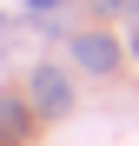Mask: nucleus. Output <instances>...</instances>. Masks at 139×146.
Returning a JSON list of instances; mask_svg holds the SVG:
<instances>
[{"instance_id":"f257e3e1","label":"nucleus","mask_w":139,"mask_h":146,"mask_svg":"<svg viewBox=\"0 0 139 146\" xmlns=\"http://www.w3.org/2000/svg\"><path fill=\"white\" fill-rule=\"evenodd\" d=\"M27 106H33V119H66L73 113V80H66L53 60H40L33 80H27Z\"/></svg>"},{"instance_id":"f03ea898","label":"nucleus","mask_w":139,"mask_h":146,"mask_svg":"<svg viewBox=\"0 0 139 146\" xmlns=\"http://www.w3.org/2000/svg\"><path fill=\"white\" fill-rule=\"evenodd\" d=\"M73 60L86 73H113V66H119V40H113V33H73Z\"/></svg>"},{"instance_id":"7ed1b4c3","label":"nucleus","mask_w":139,"mask_h":146,"mask_svg":"<svg viewBox=\"0 0 139 146\" xmlns=\"http://www.w3.org/2000/svg\"><path fill=\"white\" fill-rule=\"evenodd\" d=\"M27 126H33V106L20 100V93H0V139H27Z\"/></svg>"},{"instance_id":"20e7f679","label":"nucleus","mask_w":139,"mask_h":146,"mask_svg":"<svg viewBox=\"0 0 139 146\" xmlns=\"http://www.w3.org/2000/svg\"><path fill=\"white\" fill-rule=\"evenodd\" d=\"M27 7H33V13H53V7H60V0H27Z\"/></svg>"},{"instance_id":"39448f33","label":"nucleus","mask_w":139,"mask_h":146,"mask_svg":"<svg viewBox=\"0 0 139 146\" xmlns=\"http://www.w3.org/2000/svg\"><path fill=\"white\" fill-rule=\"evenodd\" d=\"M119 7H126V13H139V0H119Z\"/></svg>"},{"instance_id":"423d86ee","label":"nucleus","mask_w":139,"mask_h":146,"mask_svg":"<svg viewBox=\"0 0 139 146\" xmlns=\"http://www.w3.org/2000/svg\"><path fill=\"white\" fill-rule=\"evenodd\" d=\"M132 60H139V33H132Z\"/></svg>"},{"instance_id":"0eeeda50","label":"nucleus","mask_w":139,"mask_h":146,"mask_svg":"<svg viewBox=\"0 0 139 146\" xmlns=\"http://www.w3.org/2000/svg\"><path fill=\"white\" fill-rule=\"evenodd\" d=\"M0 146H7V139H0Z\"/></svg>"}]
</instances>
